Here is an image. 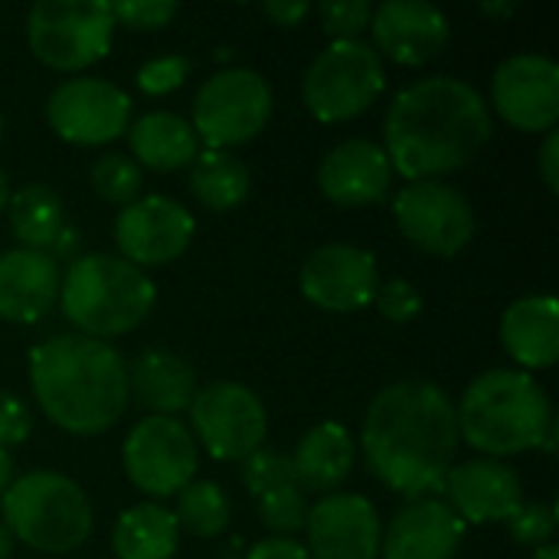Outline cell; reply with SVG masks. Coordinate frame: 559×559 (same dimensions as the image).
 Masks as SVG:
<instances>
[{
  "label": "cell",
  "mask_w": 559,
  "mask_h": 559,
  "mask_svg": "<svg viewBox=\"0 0 559 559\" xmlns=\"http://www.w3.org/2000/svg\"><path fill=\"white\" fill-rule=\"evenodd\" d=\"M180 547V527L170 508L144 501L128 508L111 531V550L118 559H174Z\"/></svg>",
  "instance_id": "4316f807"
},
{
  "label": "cell",
  "mask_w": 559,
  "mask_h": 559,
  "mask_svg": "<svg viewBox=\"0 0 559 559\" xmlns=\"http://www.w3.org/2000/svg\"><path fill=\"white\" fill-rule=\"evenodd\" d=\"M190 69H193V62H190L187 56H174V52H170V56L147 59V62L138 69L134 82H138V88H141L144 95H167V92H177V88L187 82Z\"/></svg>",
  "instance_id": "e575fe53"
},
{
  "label": "cell",
  "mask_w": 559,
  "mask_h": 559,
  "mask_svg": "<svg viewBox=\"0 0 559 559\" xmlns=\"http://www.w3.org/2000/svg\"><path fill=\"white\" fill-rule=\"evenodd\" d=\"M7 213L10 233L16 236L20 249L49 252L59 233L66 229V206L59 193L46 183H26L16 193H10Z\"/></svg>",
  "instance_id": "83f0119b"
},
{
  "label": "cell",
  "mask_w": 559,
  "mask_h": 559,
  "mask_svg": "<svg viewBox=\"0 0 559 559\" xmlns=\"http://www.w3.org/2000/svg\"><path fill=\"white\" fill-rule=\"evenodd\" d=\"M115 33L105 0H39L26 13L29 52L59 72H79L98 62Z\"/></svg>",
  "instance_id": "ba28073f"
},
{
  "label": "cell",
  "mask_w": 559,
  "mask_h": 559,
  "mask_svg": "<svg viewBox=\"0 0 559 559\" xmlns=\"http://www.w3.org/2000/svg\"><path fill=\"white\" fill-rule=\"evenodd\" d=\"M242 485L255 501L282 488H298L292 459L275 449H255L249 459H242Z\"/></svg>",
  "instance_id": "1f68e13d"
},
{
  "label": "cell",
  "mask_w": 559,
  "mask_h": 559,
  "mask_svg": "<svg viewBox=\"0 0 559 559\" xmlns=\"http://www.w3.org/2000/svg\"><path fill=\"white\" fill-rule=\"evenodd\" d=\"M495 111L518 131H554L559 121V66L544 52H518L495 69Z\"/></svg>",
  "instance_id": "9a60e30c"
},
{
  "label": "cell",
  "mask_w": 559,
  "mask_h": 559,
  "mask_svg": "<svg viewBox=\"0 0 559 559\" xmlns=\"http://www.w3.org/2000/svg\"><path fill=\"white\" fill-rule=\"evenodd\" d=\"M49 128L79 147H95L121 138L131 124V98L108 79H66L46 98Z\"/></svg>",
  "instance_id": "4fadbf2b"
},
{
  "label": "cell",
  "mask_w": 559,
  "mask_h": 559,
  "mask_svg": "<svg viewBox=\"0 0 559 559\" xmlns=\"http://www.w3.org/2000/svg\"><path fill=\"white\" fill-rule=\"evenodd\" d=\"M393 167L386 151L377 141L350 138L331 147L318 167V187L321 193L347 210L373 206L390 193Z\"/></svg>",
  "instance_id": "44dd1931"
},
{
  "label": "cell",
  "mask_w": 559,
  "mask_h": 559,
  "mask_svg": "<svg viewBox=\"0 0 559 559\" xmlns=\"http://www.w3.org/2000/svg\"><path fill=\"white\" fill-rule=\"evenodd\" d=\"M193 364L174 350L151 347L128 364V400H134L151 416H177L190 409L197 396Z\"/></svg>",
  "instance_id": "603a6c76"
},
{
  "label": "cell",
  "mask_w": 559,
  "mask_h": 559,
  "mask_svg": "<svg viewBox=\"0 0 559 559\" xmlns=\"http://www.w3.org/2000/svg\"><path fill=\"white\" fill-rule=\"evenodd\" d=\"M501 344L524 373L550 370L559 357V305L550 295L518 298L501 314Z\"/></svg>",
  "instance_id": "cb8c5ba5"
},
{
  "label": "cell",
  "mask_w": 559,
  "mask_h": 559,
  "mask_svg": "<svg viewBox=\"0 0 559 559\" xmlns=\"http://www.w3.org/2000/svg\"><path fill=\"white\" fill-rule=\"evenodd\" d=\"M491 111L475 85L455 75H429L406 85L383 121V151L393 174L439 180L468 167L491 141Z\"/></svg>",
  "instance_id": "7a4b0ae2"
},
{
  "label": "cell",
  "mask_w": 559,
  "mask_h": 559,
  "mask_svg": "<svg viewBox=\"0 0 559 559\" xmlns=\"http://www.w3.org/2000/svg\"><path fill=\"white\" fill-rule=\"evenodd\" d=\"M157 288L147 272L121 255H79L59 285V305L75 334L105 341L134 331L154 308Z\"/></svg>",
  "instance_id": "5b68a950"
},
{
  "label": "cell",
  "mask_w": 559,
  "mask_h": 559,
  "mask_svg": "<svg viewBox=\"0 0 559 559\" xmlns=\"http://www.w3.org/2000/svg\"><path fill=\"white\" fill-rule=\"evenodd\" d=\"M540 177L547 183V190L557 197L559 193V134L547 131V141L540 147Z\"/></svg>",
  "instance_id": "60d3db41"
},
{
  "label": "cell",
  "mask_w": 559,
  "mask_h": 559,
  "mask_svg": "<svg viewBox=\"0 0 559 559\" xmlns=\"http://www.w3.org/2000/svg\"><path fill=\"white\" fill-rule=\"evenodd\" d=\"M0 134H3V115H0Z\"/></svg>",
  "instance_id": "f907efd6"
},
{
  "label": "cell",
  "mask_w": 559,
  "mask_h": 559,
  "mask_svg": "<svg viewBox=\"0 0 559 559\" xmlns=\"http://www.w3.org/2000/svg\"><path fill=\"white\" fill-rule=\"evenodd\" d=\"M88 183H92V190H95L105 203L128 206V203H134V200L141 197L144 174H141V167H138L128 154L105 151V154L92 164Z\"/></svg>",
  "instance_id": "4dcf8cb0"
},
{
  "label": "cell",
  "mask_w": 559,
  "mask_h": 559,
  "mask_svg": "<svg viewBox=\"0 0 559 559\" xmlns=\"http://www.w3.org/2000/svg\"><path fill=\"white\" fill-rule=\"evenodd\" d=\"M305 534L311 559H377L383 524L364 495L334 491L308 508Z\"/></svg>",
  "instance_id": "e0dca14e"
},
{
  "label": "cell",
  "mask_w": 559,
  "mask_h": 559,
  "mask_svg": "<svg viewBox=\"0 0 559 559\" xmlns=\"http://www.w3.org/2000/svg\"><path fill=\"white\" fill-rule=\"evenodd\" d=\"M236 550H239V540H233V547H229V550L223 554V559H236Z\"/></svg>",
  "instance_id": "681fc988"
},
{
  "label": "cell",
  "mask_w": 559,
  "mask_h": 559,
  "mask_svg": "<svg viewBox=\"0 0 559 559\" xmlns=\"http://www.w3.org/2000/svg\"><path fill=\"white\" fill-rule=\"evenodd\" d=\"M190 193L213 213H229L236 210L252 187L249 167L239 154L233 151H200L197 160L190 164Z\"/></svg>",
  "instance_id": "f1b7e54d"
},
{
  "label": "cell",
  "mask_w": 559,
  "mask_h": 559,
  "mask_svg": "<svg viewBox=\"0 0 559 559\" xmlns=\"http://www.w3.org/2000/svg\"><path fill=\"white\" fill-rule=\"evenodd\" d=\"M445 504L462 518V524H501L524 504V485L518 472L498 459H472L452 465L445 478Z\"/></svg>",
  "instance_id": "d6986e66"
},
{
  "label": "cell",
  "mask_w": 559,
  "mask_h": 559,
  "mask_svg": "<svg viewBox=\"0 0 559 559\" xmlns=\"http://www.w3.org/2000/svg\"><path fill=\"white\" fill-rule=\"evenodd\" d=\"M531 559H559V550L554 544H547V547H540V550H534V557Z\"/></svg>",
  "instance_id": "c3c4849f"
},
{
  "label": "cell",
  "mask_w": 559,
  "mask_h": 559,
  "mask_svg": "<svg viewBox=\"0 0 559 559\" xmlns=\"http://www.w3.org/2000/svg\"><path fill=\"white\" fill-rule=\"evenodd\" d=\"M400 233L429 255H459L475 236V210L462 190L442 180H413L393 200Z\"/></svg>",
  "instance_id": "7c38bea8"
},
{
  "label": "cell",
  "mask_w": 559,
  "mask_h": 559,
  "mask_svg": "<svg viewBox=\"0 0 559 559\" xmlns=\"http://www.w3.org/2000/svg\"><path fill=\"white\" fill-rule=\"evenodd\" d=\"M557 442H559V426H557V416H554V423L547 426V432H544V439H540V449H544L547 455H557Z\"/></svg>",
  "instance_id": "ee69618b"
},
{
  "label": "cell",
  "mask_w": 559,
  "mask_h": 559,
  "mask_svg": "<svg viewBox=\"0 0 559 559\" xmlns=\"http://www.w3.org/2000/svg\"><path fill=\"white\" fill-rule=\"evenodd\" d=\"M298 285L314 308L350 314L373 305V295L380 288V269L373 252L347 242H328L305 259Z\"/></svg>",
  "instance_id": "2e32d148"
},
{
  "label": "cell",
  "mask_w": 559,
  "mask_h": 559,
  "mask_svg": "<svg viewBox=\"0 0 559 559\" xmlns=\"http://www.w3.org/2000/svg\"><path fill=\"white\" fill-rule=\"evenodd\" d=\"M373 305L377 311L393 321V324H409L423 314V295L413 282L406 278H393V282H380L377 295H373Z\"/></svg>",
  "instance_id": "8d00e7d4"
},
{
  "label": "cell",
  "mask_w": 559,
  "mask_h": 559,
  "mask_svg": "<svg viewBox=\"0 0 559 559\" xmlns=\"http://www.w3.org/2000/svg\"><path fill=\"white\" fill-rule=\"evenodd\" d=\"M262 13L278 26H295L311 13V7L298 3V0H272V3H262Z\"/></svg>",
  "instance_id": "b9f144b4"
},
{
  "label": "cell",
  "mask_w": 559,
  "mask_h": 559,
  "mask_svg": "<svg viewBox=\"0 0 559 559\" xmlns=\"http://www.w3.org/2000/svg\"><path fill=\"white\" fill-rule=\"evenodd\" d=\"M481 13H495V16H511L514 7L511 3H481Z\"/></svg>",
  "instance_id": "bcb514c9"
},
{
  "label": "cell",
  "mask_w": 559,
  "mask_h": 559,
  "mask_svg": "<svg viewBox=\"0 0 559 559\" xmlns=\"http://www.w3.org/2000/svg\"><path fill=\"white\" fill-rule=\"evenodd\" d=\"M272 118V88L255 69H219L193 98V131L213 151L252 141Z\"/></svg>",
  "instance_id": "9c48e42d"
},
{
  "label": "cell",
  "mask_w": 559,
  "mask_h": 559,
  "mask_svg": "<svg viewBox=\"0 0 559 559\" xmlns=\"http://www.w3.org/2000/svg\"><path fill=\"white\" fill-rule=\"evenodd\" d=\"M108 7H111L115 23H121L128 29H160L180 10L174 0H118Z\"/></svg>",
  "instance_id": "74e56055"
},
{
  "label": "cell",
  "mask_w": 559,
  "mask_h": 559,
  "mask_svg": "<svg viewBox=\"0 0 559 559\" xmlns=\"http://www.w3.org/2000/svg\"><path fill=\"white\" fill-rule=\"evenodd\" d=\"M7 203H10V180H7V174L0 167V213L7 210Z\"/></svg>",
  "instance_id": "7dc6e473"
},
{
  "label": "cell",
  "mask_w": 559,
  "mask_h": 559,
  "mask_svg": "<svg viewBox=\"0 0 559 559\" xmlns=\"http://www.w3.org/2000/svg\"><path fill=\"white\" fill-rule=\"evenodd\" d=\"M373 49L400 66H426L436 59L452 36L449 16L423 0H386L373 7Z\"/></svg>",
  "instance_id": "ac0fdd59"
},
{
  "label": "cell",
  "mask_w": 559,
  "mask_h": 559,
  "mask_svg": "<svg viewBox=\"0 0 559 559\" xmlns=\"http://www.w3.org/2000/svg\"><path fill=\"white\" fill-rule=\"evenodd\" d=\"M455 416L459 439L501 462L527 449H540V439L554 423V403L534 373L488 370L462 393Z\"/></svg>",
  "instance_id": "277c9868"
},
{
  "label": "cell",
  "mask_w": 559,
  "mask_h": 559,
  "mask_svg": "<svg viewBox=\"0 0 559 559\" xmlns=\"http://www.w3.org/2000/svg\"><path fill=\"white\" fill-rule=\"evenodd\" d=\"M0 514L13 540L39 554H72L95 527L88 495L59 472L13 478L0 498Z\"/></svg>",
  "instance_id": "8992f818"
},
{
  "label": "cell",
  "mask_w": 559,
  "mask_h": 559,
  "mask_svg": "<svg viewBox=\"0 0 559 559\" xmlns=\"http://www.w3.org/2000/svg\"><path fill=\"white\" fill-rule=\"evenodd\" d=\"M193 213L180 200L160 193L138 197L134 203L121 206L111 226L118 255L141 272L177 262L193 242Z\"/></svg>",
  "instance_id": "5bb4252c"
},
{
  "label": "cell",
  "mask_w": 559,
  "mask_h": 559,
  "mask_svg": "<svg viewBox=\"0 0 559 559\" xmlns=\"http://www.w3.org/2000/svg\"><path fill=\"white\" fill-rule=\"evenodd\" d=\"M124 134L134 154L131 160L157 174L190 167L200 154V138L193 124L174 111H147L138 121H131Z\"/></svg>",
  "instance_id": "484cf974"
},
{
  "label": "cell",
  "mask_w": 559,
  "mask_h": 559,
  "mask_svg": "<svg viewBox=\"0 0 559 559\" xmlns=\"http://www.w3.org/2000/svg\"><path fill=\"white\" fill-rule=\"evenodd\" d=\"M174 518H177V527L187 531L190 537L210 540V537H219L229 527L233 504H229V495L216 481H190L177 495Z\"/></svg>",
  "instance_id": "f546056e"
},
{
  "label": "cell",
  "mask_w": 559,
  "mask_h": 559,
  "mask_svg": "<svg viewBox=\"0 0 559 559\" xmlns=\"http://www.w3.org/2000/svg\"><path fill=\"white\" fill-rule=\"evenodd\" d=\"M246 559H311V554L301 547V544H295V540H288V537H272V540H262V544H255Z\"/></svg>",
  "instance_id": "ab89813d"
},
{
  "label": "cell",
  "mask_w": 559,
  "mask_h": 559,
  "mask_svg": "<svg viewBox=\"0 0 559 559\" xmlns=\"http://www.w3.org/2000/svg\"><path fill=\"white\" fill-rule=\"evenodd\" d=\"M29 432H33L29 406L20 396L0 390V452H10V449L23 445L29 439Z\"/></svg>",
  "instance_id": "f35d334b"
},
{
  "label": "cell",
  "mask_w": 559,
  "mask_h": 559,
  "mask_svg": "<svg viewBox=\"0 0 559 559\" xmlns=\"http://www.w3.org/2000/svg\"><path fill=\"white\" fill-rule=\"evenodd\" d=\"M383 85H386L383 59L370 43L334 39L305 69L301 98L318 121L337 124L364 115L377 102Z\"/></svg>",
  "instance_id": "52a82bcc"
},
{
  "label": "cell",
  "mask_w": 559,
  "mask_h": 559,
  "mask_svg": "<svg viewBox=\"0 0 559 559\" xmlns=\"http://www.w3.org/2000/svg\"><path fill=\"white\" fill-rule=\"evenodd\" d=\"M29 386L43 416L69 436H98L128 409V364L85 334H56L33 347Z\"/></svg>",
  "instance_id": "3957f363"
},
{
  "label": "cell",
  "mask_w": 559,
  "mask_h": 559,
  "mask_svg": "<svg viewBox=\"0 0 559 559\" xmlns=\"http://www.w3.org/2000/svg\"><path fill=\"white\" fill-rule=\"evenodd\" d=\"M357 442L341 423H318L308 429L292 455L295 485L301 495H334L354 472Z\"/></svg>",
  "instance_id": "d4e9b609"
},
{
  "label": "cell",
  "mask_w": 559,
  "mask_h": 559,
  "mask_svg": "<svg viewBox=\"0 0 559 559\" xmlns=\"http://www.w3.org/2000/svg\"><path fill=\"white\" fill-rule=\"evenodd\" d=\"M462 518L442 498H419L396 511L380 537L383 559H455L465 540Z\"/></svg>",
  "instance_id": "ffe728a7"
},
{
  "label": "cell",
  "mask_w": 559,
  "mask_h": 559,
  "mask_svg": "<svg viewBox=\"0 0 559 559\" xmlns=\"http://www.w3.org/2000/svg\"><path fill=\"white\" fill-rule=\"evenodd\" d=\"M62 272L49 252L10 249L0 255V321L36 324L59 301Z\"/></svg>",
  "instance_id": "7402d4cb"
},
{
  "label": "cell",
  "mask_w": 559,
  "mask_h": 559,
  "mask_svg": "<svg viewBox=\"0 0 559 559\" xmlns=\"http://www.w3.org/2000/svg\"><path fill=\"white\" fill-rule=\"evenodd\" d=\"M459 442L452 396L426 380H403L380 390L360 429L367 468L409 501L442 495Z\"/></svg>",
  "instance_id": "6da1fadb"
},
{
  "label": "cell",
  "mask_w": 559,
  "mask_h": 559,
  "mask_svg": "<svg viewBox=\"0 0 559 559\" xmlns=\"http://www.w3.org/2000/svg\"><path fill=\"white\" fill-rule=\"evenodd\" d=\"M197 445L216 462H242L265 445L269 413L242 383H210L190 403Z\"/></svg>",
  "instance_id": "8fae6325"
},
{
  "label": "cell",
  "mask_w": 559,
  "mask_h": 559,
  "mask_svg": "<svg viewBox=\"0 0 559 559\" xmlns=\"http://www.w3.org/2000/svg\"><path fill=\"white\" fill-rule=\"evenodd\" d=\"M121 465H124L128 481L141 495L174 498L197 475V465H200L197 439L180 419L147 416L128 432L121 445Z\"/></svg>",
  "instance_id": "30bf717a"
},
{
  "label": "cell",
  "mask_w": 559,
  "mask_h": 559,
  "mask_svg": "<svg viewBox=\"0 0 559 559\" xmlns=\"http://www.w3.org/2000/svg\"><path fill=\"white\" fill-rule=\"evenodd\" d=\"M13 557V534L3 527V521H0V559H10Z\"/></svg>",
  "instance_id": "f6af8a7d"
},
{
  "label": "cell",
  "mask_w": 559,
  "mask_h": 559,
  "mask_svg": "<svg viewBox=\"0 0 559 559\" xmlns=\"http://www.w3.org/2000/svg\"><path fill=\"white\" fill-rule=\"evenodd\" d=\"M321 26L334 39H357L364 29H370L373 20V3L367 0H331L318 7Z\"/></svg>",
  "instance_id": "836d02e7"
},
{
  "label": "cell",
  "mask_w": 559,
  "mask_h": 559,
  "mask_svg": "<svg viewBox=\"0 0 559 559\" xmlns=\"http://www.w3.org/2000/svg\"><path fill=\"white\" fill-rule=\"evenodd\" d=\"M259 521L272 531V534H301L308 524V498L298 488H282L272 495H262L259 501Z\"/></svg>",
  "instance_id": "d6a6232c"
},
{
  "label": "cell",
  "mask_w": 559,
  "mask_h": 559,
  "mask_svg": "<svg viewBox=\"0 0 559 559\" xmlns=\"http://www.w3.org/2000/svg\"><path fill=\"white\" fill-rule=\"evenodd\" d=\"M10 481H13V459H10V452H0V498L10 488Z\"/></svg>",
  "instance_id": "7bdbcfd3"
},
{
  "label": "cell",
  "mask_w": 559,
  "mask_h": 559,
  "mask_svg": "<svg viewBox=\"0 0 559 559\" xmlns=\"http://www.w3.org/2000/svg\"><path fill=\"white\" fill-rule=\"evenodd\" d=\"M508 531L524 547H547L557 534V511L554 504H521L514 518H508Z\"/></svg>",
  "instance_id": "d590c367"
}]
</instances>
